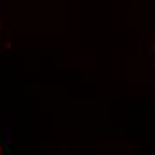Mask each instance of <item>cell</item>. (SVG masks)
<instances>
[{"label": "cell", "mask_w": 155, "mask_h": 155, "mask_svg": "<svg viewBox=\"0 0 155 155\" xmlns=\"http://www.w3.org/2000/svg\"><path fill=\"white\" fill-rule=\"evenodd\" d=\"M152 54H153V59H155V43H153V48H152Z\"/></svg>", "instance_id": "obj_1"}]
</instances>
